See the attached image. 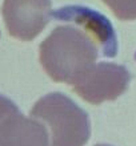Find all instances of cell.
I'll return each instance as SVG.
<instances>
[{"label":"cell","mask_w":136,"mask_h":146,"mask_svg":"<svg viewBox=\"0 0 136 146\" xmlns=\"http://www.w3.org/2000/svg\"><path fill=\"white\" fill-rule=\"evenodd\" d=\"M117 19L136 20V0H103Z\"/></svg>","instance_id":"52a82bcc"},{"label":"cell","mask_w":136,"mask_h":146,"mask_svg":"<svg viewBox=\"0 0 136 146\" xmlns=\"http://www.w3.org/2000/svg\"><path fill=\"white\" fill-rule=\"evenodd\" d=\"M51 0H4L3 17L12 37L31 41L52 17Z\"/></svg>","instance_id":"277c9868"},{"label":"cell","mask_w":136,"mask_h":146,"mask_svg":"<svg viewBox=\"0 0 136 146\" xmlns=\"http://www.w3.org/2000/svg\"><path fill=\"white\" fill-rule=\"evenodd\" d=\"M52 17L56 20L76 23L100 45L104 56L107 57L116 56L117 40L113 27L108 19L100 15L99 12L84 7H66L52 13Z\"/></svg>","instance_id":"5b68a950"},{"label":"cell","mask_w":136,"mask_h":146,"mask_svg":"<svg viewBox=\"0 0 136 146\" xmlns=\"http://www.w3.org/2000/svg\"><path fill=\"white\" fill-rule=\"evenodd\" d=\"M99 56L96 41L86 31L59 25L40 44L39 58L46 73L56 82L72 84Z\"/></svg>","instance_id":"6da1fadb"},{"label":"cell","mask_w":136,"mask_h":146,"mask_svg":"<svg viewBox=\"0 0 136 146\" xmlns=\"http://www.w3.org/2000/svg\"><path fill=\"white\" fill-rule=\"evenodd\" d=\"M0 146H48L47 129L17 109L0 122Z\"/></svg>","instance_id":"8992f818"},{"label":"cell","mask_w":136,"mask_h":146,"mask_svg":"<svg viewBox=\"0 0 136 146\" xmlns=\"http://www.w3.org/2000/svg\"><path fill=\"white\" fill-rule=\"evenodd\" d=\"M95 146H111V145H105V143H99V145H95Z\"/></svg>","instance_id":"9c48e42d"},{"label":"cell","mask_w":136,"mask_h":146,"mask_svg":"<svg viewBox=\"0 0 136 146\" xmlns=\"http://www.w3.org/2000/svg\"><path fill=\"white\" fill-rule=\"evenodd\" d=\"M33 118L51 129V146H84L91 135L88 114L70 97L55 92L42 97L31 109Z\"/></svg>","instance_id":"7a4b0ae2"},{"label":"cell","mask_w":136,"mask_h":146,"mask_svg":"<svg viewBox=\"0 0 136 146\" xmlns=\"http://www.w3.org/2000/svg\"><path fill=\"white\" fill-rule=\"evenodd\" d=\"M129 81L131 74L125 66L100 62L88 68L71 86L84 101L100 105L104 101H113L120 97L127 90Z\"/></svg>","instance_id":"3957f363"},{"label":"cell","mask_w":136,"mask_h":146,"mask_svg":"<svg viewBox=\"0 0 136 146\" xmlns=\"http://www.w3.org/2000/svg\"><path fill=\"white\" fill-rule=\"evenodd\" d=\"M17 105L13 102V101H11L9 98H7V97H4L0 94V122H1V119L4 118V117H7L9 113H12V111L17 110Z\"/></svg>","instance_id":"ba28073f"}]
</instances>
